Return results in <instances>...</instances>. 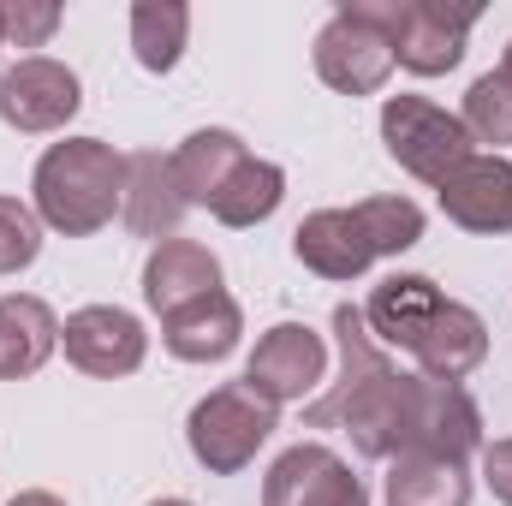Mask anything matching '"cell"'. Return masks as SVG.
<instances>
[{
    "label": "cell",
    "instance_id": "cell-1",
    "mask_svg": "<svg viewBox=\"0 0 512 506\" xmlns=\"http://www.w3.org/2000/svg\"><path fill=\"white\" fill-rule=\"evenodd\" d=\"M334 334H340V381L304 411L310 429H346L364 459L429 453L465 465L477 453L483 417L459 381L399 376L358 304H334Z\"/></svg>",
    "mask_w": 512,
    "mask_h": 506
},
{
    "label": "cell",
    "instance_id": "cell-2",
    "mask_svg": "<svg viewBox=\"0 0 512 506\" xmlns=\"http://www.w3.org/2000/svg\"><path fill=\"white\" fill-rule=\"evenodd\" d=\"M364 322L382 346L417 358L429 381H465L489 358V328L471 304H453L429 274H387L364 304Z\"/></svg>",
    "mask_w": 512,
    "mask_h": 506
},
{
    "label": "cell",
    "instance_id": "cell-3",
    "mask_svg": "<svg viewBox=\"0 0 512 506\" xmlns=\"http://www.w3.org/2000/svg\"><path fill=\"white\" fill-rule=\"evenodd\" d=\"M423 239V209L411 197H364L352 209H316L298 221L292 251L322 280H358L370 262L399 256Z\"/></svg>",
    "mask_w": 512,
    "mask_h": 506
},
{
    "label": "cell",
    "instance_id": "cell-4",
    "mask_svg": "<svg viewBox=\"0 0 512 506\" xmlns=\"http://www.w3.org/2000/svg\"><path fill=\"white\" fill-rule=\"evenodd\" d=\"M36 221L66 233V239H90L114 221V209L126 203V155L102 137H66L36 161Z\"/></svg>",
    "mask_w": 512,
    "mask_h": 506
},
{
    "label": "cell",
    "instance_id": "cell-5",
    "mask_svg": "<svg viewBox=\"0 0 512 506\" xmlns=\"http://www.w3.org/2000/svg\"><path fill=\"white\" fill-rule=\"evenodd\" d=\"M352 18H364L387 48L393 66L417 78H441L465 60V36L477 30V6H441V0H346Z\"/></svg>",
    "mask_w": 512,
    "mask_h": 506
},
{
    "label": "cell",
    "instance_id": "cell-6",
    "mask_svg": "<svg viewBox=\"0 0 512 506\" xmlns=\"http://www.w3.org/2000/svg\"><path fill=\"white\" fill-rule=\"evenodd\" d=\"M268 435H274V405H268L262 393H251L245 381L215 387V393L197 399L191 417H185V441H191V453H197V465H203L209 477L245 471Z\"/></svg>",
    "mask_w": 512,
    "mask_h": 506
},
{
    "label": "cell",
    "instance_id": "cell-7",
    "mask_svg": "<svg viewBox=\"0 0 512 506\" xmlns=\"http://www.w3.org/2000/svg\"><path fill=\"white\" fill-rule=\"evenodd\" d=\"M382 143H387V155L411 179H423V185H441L453 167L471 161V131H465V120L447 114V108H435V102H423V96H387Z\"/></svg>",
    "mask_w": 512,
    "mask_h": 506
},
{
    "label": "cell",
    "instance_id": "cell-8",
    "mask_svg": "<svg viewBox=\"0 0 512 506\" xmlns=\"http://www.w3.org/2000/svg\"><path fill=\"white\" fill-rule=\"evenodd\" d=\"M262 506H370V489L352 477V465L340 453L304 441V447H286L268 465Z\"/></svg>",
    "mask_w": 512,
    "mask_h": 506
},
{
    "label": "cell",
    "instance_id": "cell-9",
    "mask_svg": "<svg viewBox=\"0 0 512 506\" xmlns=\"http://www.w3.org/2000/svg\"><path fill=\"white\" fill-rule=\"evenodd\" d=\"M78 102H84L78 72L60 66V60H42V54L18 60V66L0 78V120L12 131H30V137L60 131L78 114Z\"/></svg>",
    "mask_w": 512,
    "mask_h": 506
},
{
    "label": "cell",
    "instance_id": "cell-10",
    "mask_svg": "<svg viewBox=\"0 0 512 506\" xmlns=\"http://www.w3.org/2000/svg\"><path fill=\"white\" fill-rule=\"evenodd\" d=\"M322 376H328V346H322V334H310L304 322H274V328L256 340L251 364H245V387L262 393L268 405L304 399Z\"/></svg>",
    "mask_w": 512,
    "mask_h": 506
},
{
    "label": "cell",
    "instance_id": "cell-11",
    "mask_svg": "<svg viewBox=\"0 0 512 506\" xmlns=\"http://www.w3.org/2000/svg\"><path fill=\"white\" fill-rule=\"evenodd\" d=\"M60 346H66V358L84 370V376H131L137 364H143V322L120 310V304H84V310H72L66 316V328H60Z\"/></svg>",
    "mask_w": 512,
    "mask_h": 506
},
{
    "label": "cell",
    "instance_id": "cell-12",
    "mask_svg": "<svg viewBox=\"0 0 512 506\" xmlns=\"http://www.w3.org/2000/svg\"><path fill=\"white\" fill-rule=\"evenodd\" d=\"M387 72H393V48L364 18H352L340 6L316 36V78L328 90H340V96H376L387 84Z\"/></svg>",
    "mask_w": 512,
    "mask_h": 506
},
{
    "label": "cell",
    "instance_id": "cell-13",
    "mask_svg": "<svg viewBox=\"0 0 512 506\" xmlns=\"http://www.w3.org/2000/svg\"><path fill=\"white\" fill-rule=\"evenodd\" d=\"M441 215L465 233H512V161L507 155H471L441 185Z\"/></svg>",
    "mask_w": 512,
    "mask_h": 506
},
{
    "label": "cell",
    "instance_id": "cell-14",
    "mask_svg": "<svg viewBox=\"0 0 512 506\" xmlns=\"http://www.w3.org/2000/svg\"><path fill=\"white\" fill-rule=\"evenodd\" d=\"M185 191H179V179H173V155H155V149H137L126 155V203H120V215H126V227L137 239H173L179 233V221H185Z\"/></svg>",
    "mask_w": 512,
    "mask_h": 506
},
{
    "label": "cell",
    "instance_id": "cell-15",
    "mask_svg": "<svg viewBox=\"0 0 512 506\" xmlns=\"http://www.w3.org/2000/svg\"><path fill=\"white\" fill-rule=\"evenodd\" d=\"M209 292H221L215 251H203L197 239H167V245L149 251V262H143V298H149L155 316H173V310H185V304H197Z\"/></svg>",
    "mask_w": 512,
    "mask_h": 506
},
{
    "label": "cell",
    "instance_id": "cell-16",
    "mask_svg": "<svg viewBox=\"0 0 512 506\" xmlns=\"http://www.w3.org/2000/svg\"><path fill=\"white\" fill-rule=\"evenodd\" d=\"M239 334H245V316H239V304H233L227 292H209V298H197V304L161 316V340H167V352L185 358V364H221V358L239 346Z\"/></svg>",
    "mask_w": 512,
    "mask_h": 506
},
{
    "label": "cell",
    "instance_id": "cell-17",
    "mask_svg": "<svg viewBox=\"0 0 512 506\" xmlns=\"http://www.w3.org/2000/svg\"><path fill=\"white\" fill-rule=\"evenodd\" d=\"M60 346V316L30 298V292H12L0 298V381H24L36 376Z\"/></svg>",
    "mask_w": 512,
    "mask_h": 506
},
{
    "label": "cell",
    "instance_id": "cell-18",
    "mask_svg": "<svg viewBox=\"0 0 512 506\" xmlns=\"http://www.w3.org/2000/svg\"><path fill=\"white\" fill-rule=\"evenodd\" d=\"M239 167H245V143L233 131H191L179 143V155H173V179H179L185 203H203V209L221 197V185Z\"/></svg>",
    "mask_w": 512,
    "mask_h": 506
},
{
    "label": "cell",
    "instance_id": "cell-19",
    "mask_svg": "<svg viewBox=\"0 0 512 506\" xmlns=\"http://www.w3.org/2000/svg\"><path fill=\"white\" fill-rule=\"evenodd\" d=\"M387 506H471V477L453 459L399 453L387 471Z\"/></svg>",
    "mask_w": 512,
    "mask_h": 506
},
{
    "label": "cell",
    "instance_id": "cell-20",
    "mask_svg": "<svg viewBox=\"0 0 512 506\" xmlns=\"http://www.w3.org/2000/svg\"><path fill=\"white\" fill-rule=\"evenodd\" d=\"M191 36V12L179 0H137L131 6V54L143 72H173Z\"/></svg>",
    "mask_w": 512,
    "mask_h": 506
},
{
    "label": "cell",
    "instance_id": "cell-21",
    "mask_svg": "<svg viewBox=\"0 0 512 506\" xmlns=\"http://www.w3.org/2000/svg\"><path fill=\"white\" fill-rule=\"evenodd\" d=\"M280 197H286V173L274 167V161H256L245 155V167L221 185V197L209 203V215L221 221V227H256V221H268L274 209H280Z\"/></svg>",
    "mask_w": 512,
    "mask_h": 506
},
{
    "label": "cell",
    "instance_id": "cell-22",
    "mask_svg": "<svg viewBox=\"0 0 512 506\" xmlns=\"http://www.w3.org/2000/svg\"><path fill=\"white\" fill-rule=\"evenodd\" d=\"M465 131L471 143H512V72H483L465 90Z\"/></svg>",
    "mask_w": 512,
    "mask_h": 506
},
{
    "label": "cell",
    "instance_id": "cell-23",
    "mask_svg": "<svg viewBox=\"0 0 512 506\" xmlns=\"http://www.w3.org/2000/svg\"><path fill=\"white\" fill-rule=\"evenodd\" d=\"M36 251H42V221H36V209L18 203V197H0V274L30 268Z\"/></svg>",
    "mask_w": 512,
    "mask_h": 506
},
{
    "label": "cell",
    "instance_id": "cell-24",
    "mask_svg": "<svg viewBox=\"0 0 512 506\" xmlns=\"http://www.w3.org/2000/svg\"><path fill=\"white\" fill-rule=\"evenodd\" d=\"M0 24H6V42L12 48H42L60 30V6H48V0H6L0 6Z\"/></svg>",
    "mask_w": 512,
    "mask_h": 506
},
{
    "label": "cell",
    "instance_id": "cell-25",
    "mask_svg": "<svg viewBox=\"0 0 512 506\" xmlns=\"http://www.w3.org/2000/svg\"><path fill=\"white\" fill-rule=\"evenodd\" d=\"M483 477H489L495 501L512 506V435H507V441H495V447L483 453Z\"/></svg>",
    "mask_w": 512,
    "mask_h": 506
},
{
    "label": "cell",
    "instance_id": "cell-26",
    "mask_svg": "<svg viewBox=\"0 0 512 506\" xmlns=\"http://www.w3.org/2000/svg\"><path fill=\"white\" fill-rule=\"evenodd\" d=\"M6 506H66L60 495H48V489H24V495H12Z\"/></svg>",
    "mask_w": 512,
    "mask_h": 506
},
{
    "label": "cell",
    "instance_id": "cell-27",
    "mask_svg": "<svg viewBox=\"0 0 512 506\" xmlns=\"http://www.w3.org/2000/svg\"><path fill=\"white\" fill-rule=\"evenodd\" d=\"M149 506H191V501H179V495H161V501H149Z\"/></svg>",
    "mask_w": 512,
    "mask_h": 506
},
{
    "label": "cell",
    "instance_id": "cell-28",
    "mask_svg": "<svg viewBox=\"0 0 512 506\" xmlns=\"http://www.w3.org/2000/svg\"><path fill=\"white\" fill-rule=\"evenodd\" d=\"M501 72H512V42H507V66H501Z\"/></svg>",
    "mask_w": 512,
    "mask_h": 506
},
{
    "label": "cell",
    "instance_id": "cell-29",
    "mask_svg": "<svg viewBox=\"0 0 512 506\" xmlns=\"http://www.w3.org/2000/svg\"><path fill=\"white\" fill-rule=\"evenodd\" d=\"M0 42H6V24H0Z\"/></svg>",
    "mask_w": 512,
    "mask_h": 506
}]
</instances>
